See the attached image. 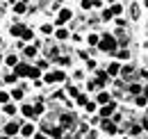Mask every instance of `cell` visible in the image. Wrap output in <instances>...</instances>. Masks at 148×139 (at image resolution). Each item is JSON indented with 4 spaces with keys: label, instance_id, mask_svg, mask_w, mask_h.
Wrapping results in <instances>:
<instances>
[{
    "label": "cell",
    "instance_id": "1",
    "mask_svg": "<svg viewBox=\"0 0 148 139\" xmlns=\"http://www.w3.org/2000/svg\"><path fill=\"white\" fill-rule=\"evenodd\" d=\"M100 48L107 50V52H112L114 48H116V39H114L112 34H105V36H103V41H100Z\"/></svg>",
    "mask_w": 148,
    "mask_h": 139
},
{
    "label": "cell",
    "instance_id": "2",
    "mask_svg": "<svg viewBox=\"0 0 148 139\" xmlns=\"http://www.w3.org/2000/svg\"><path fill=\"white\" fill-rule=\"evenodd\" d=\"M64 80V73L62 71H55V73H48L46 75V82H62Z\"/></svg>",
    "mask_w": 148,
    "mask_h": 139
},
{
    "label": "cell",
    "instance_id": "3",
    "mask_svg": "<svg viewBox=\"0 0 148 139\" xmlns=\"http://www.w3.org/2000/svg\"><path fill=\"white\" fill-rule=\"evenodd\" d=\"M27 71H30L27 64H16L14 66V75H27Z\"/></svg>",
    "mask_w": 148,
    "mask_h": 139
},
{
    "label": "cell",
    "instance_id": "4",
    "mask_svg": "<svg viewBox=\"0 0 148 139\" xmlns=\"http://www.w3.org/2000/svg\"><path fill=\"white\" fill-rule=\"evenodd\" d=\"M71 18V9H62L59 12V18H57V23H66Z\"/></svg>",
    "mask_w": 148,
    "mask_h": 139
},
{
    "label": "cell",
    "instance_id": "5",
    "mask_svg": "<svg viewBox=\"0 0 148 139\" xmlns=\"http://www.w3.org/2000/svg\"><path fill=\"white\" fill-rule=\"evenodd\" d=\"M5 132H7L9 137H14V135L18 132V125H16V123H7V128H5Z\"/></svg>",
    "mask_w": 148,
    "mask_h": 139
},
{
    "label": "cell",
    "instance_id": "6",
    "mask_svg": "<svg viewBox=\"0 0 148 139\" xmlns=\"http://www.w3.org/2000/svg\"><path fill=\"white\" fill-rule=\"evenodd\" d=\"M103 130H105V132H110V135H114V132H116V125L110 123V121H103Z\"/></svg>",
    "mask_w": 148,
    "mask_h": 139
},
{
    "label": "cell",
    "instance_id": "7",
    "mask_svg": "<svg viewBox=\"0 0 148 139\" xmlns=\"http://www.w3.org/2000/svg\"><path fill=\"white\" fill-rule=\"evenodd\" d=\"M107 80H110V75H107L105 71H98V82H96V85H105Z\"/></svg>",
    "mask_w": 148,
    "mask_h": 139
},
{
    "label": "cell",
    "instance_id": "8",
    "mask_svg": "<svg viewBox=\"0 0 148 139\" xmlns=\"http://www.w3.org/2000/svg\"><path fill=\"white\" fill-rule=\"evenodd\" d=\"M23 30H25V28H23L21 23H16V25H12V34H14V36H21V34H23Z\"/></svg>",
    "mask_w": 148,
    "mask_h": 139
},
{
    "label": "cell",
    "instance_id": "9",
    "mask_svg": "<svg viewBox=\"0 0 148 139\" xmlns=\"http://www.w3.org/2000/svg\"><path fill=\"white\" fill-rule=\"evenodd\" d=\"M98 103H110V94H107V91H103V94H98Z\"/></svg>",
    "mask_w": 148,
    "mask_h": 139
},
{
    "label": "cell",
    "instance_id": "10",
    "mask_svg": "<svg viewBox=\"0 0 148 139\" xmlns=\"http://www.w3.org/2000/svg\"><path fill=\"white\" fill-rule=\"evenodd\" d=\"M71 123H73V116H71V114H64V116H62V125H64V128L71 125Z\"/></svg>",
    "mask_w": 148,
    "mask_h": 139
},
{
    "label": "cell",
    "instance_id": "11",
    "mask_svg": "<svg viewBox=\"0 0 148 139\" xmlns=\"http://www.w3.org/2000/svg\"><path fill=\"white\" fill-rule=\"evenodd\" d=\"M23 135H25V137L34 135V125H23Z\"/></svg>",
    "mask_w": 148,
    "mask_h": 139
},
{
    "label": "cell",
    "instance_id": "12",
    "mask_svg": "<svg viewBox=\"0 0 148 139\" xmlns=\"http://www.w3.org/2000/svg\"><path fill=\"white\" fill-rule=\"evenodd\" d=\"M32 114H34V116L43 114V105H41V103H39V105H34V107H32Z\"/></svg>",
    "mask_w": 148,
    "mask_h": 139
},
{
    "label": "cell",
    "instance_id": "13",
    "mask_svg": "<svg viewBox=\"0 0 148 139\" xmlns=\"http://www.w3.org/2000/svg\"><path fill=\"white\" fill-rule=\"evenodd\" d=\"M25 55H27V57H34V55H37V48H34V46H27V48H25Z\"/></svg>",
    "mask_w": 148,
    "mask_h": 139
},
{
    "label": "cell",
    "instance_id": "14",
    "mask_svg": "<svg viewBox=\"0 0 148 139\" xmlns=\"http://www.w3.org/2000/svg\"><path fill=\"white\" fill-rule=\"evenodd\" d=\"M62 132H64L62 128H53V132H50V135H53L55 139H62Z\"/></svg>",
    "mask_w": 148,
    "mask_h": 139
},
{
    "label": "cell",
    "instance_id": "15",
    "mask_svg": "<svg viewBox=\"0 0 148 139\" xmlns=\"http://www.w3.org/2000/svg\"><path fill=\"white\" fill-rule=\"evenodd\" d=\"M23 114H25V116H32V119H34V114H32V107H30V105H23Z\"/></svg>",
    "mask_w": 148,
    "mask_h": 139
},
{
    "label": "cell",
    "instance_id": "16",
    "mask_svg": "<svg viewBox=\"0 0 148 139\" xmlns=\"http://www.w3.org/2000/svg\"><path fill=\"white\" fill-rule=\"evenodd\" d=\"M116 73H119V64H112L107 69V75H116Z\"/></svg>",
    "mask_w": 148,
    "mask_h": 139
},
{
    "label": "cell",
    "instance_id": "17",
    "mask_svg": "<svg viewBox=\"0 0 148 139\" xmlns=\"http://www.w3.org/2000/svg\"><path fill=\"white\" fill-rule=\"evenodd\" d=\"M112 109H114V105H107V107H103V109H100V114H103V116H107V114H112Z\"/></svg>",
    "mask_w": 148,
    "mask_h": 139
},
{
    "label": "cell",
    "instance_id": "18",
    "mask_svg": "<svg viewBox=\"0 0 148 139\" xmlns=\"http://www.w3.org/2000/svg\"><path fill=\"white\" fill-rule=\"evenodd\" d=\"M16 62H18L16 55H9V57H7V64H9V66H16Z\"/></svg>",
    "mask_w": 148,
    "mask_h": 139
},
{
    "label": "cell",
    "instance_id": "19",
    "mask_svg": "<svg viewBox=\"0 0 148 139\" xmlns=\"http://www.w3.org/2000/svg\"><path fill=\"white\" fill-rule=\"evenodd\" d=\"M130 14H132V18H139V7H137V5H132V9H130Z\"/></svg>",
    "mask_w": 148,
    "mask_h": 139
},
{
    "label": "cell",
    "instance_id": "20",
    "mask_svg": "<svg viewBox=\"0 0 148 139\" xmlns=\"http://www.w3.org/2000/svg\"><path fill=\"white\" fill-rule=\"evenodd\" d=\"M5 112H7V114H16V107H14V105H5Z\"/></svg>",
    "mask_w": 148,
    "mask_h": 139
},
{
    "label": "cell",
    "instance_id": "21",
    "mask_svg": "<svg viewBox=\"0 0 148 139\" xmlns=\"http://www.w3.org/2000/svg\"><path fill=\"white\" fill-rule=\"evenodd\" d=\"M21 36H23L25 41H27V39H32V30H23V34H21Z\"/></svg>",
    "mask_w": 148,
    "mask_h": 139
},
{
    "label": "cell",
    "instance_id": "22",
    "mask_svg": "<svg viewBox=\"0 0 148 139\" xmlns=\"http://www.w3.org/2000/svg\"><path fill=\"white\" fill-rule=\"evenodd\" d=\"M27 75H30V78H39V69H30Z\"/></svg>",
    "mask_w": 148,
    "mask_h": 139
},
{
    "label": "cell",
    "instance_id": "23",
    "mask_svg": "<svg viewBox=\"0 0 148 139\" xmlns=\"http://www.w3.org/2000/svg\"><path fill=\"white\" fill-rule=\"evenodd\" d=\"M12 96L18 100V98H23V91H21V89H14V94H12Z\"/></svg>",
    "mask_w": 148,
    "mask_h": 139
},
{
    "label": "cell",
    "instance_id": "24",
    "mask_svg": "<svg viewBox=\"0 0 148 139\" xmlns=\"http://www.w3.org/2000/svg\"><path fill=\"white\" fill-rule=\"evenodd\" d=\"M66 36H69L66 30H59V32H57V39H66Z\"/></svg>",
    "mask_w": 148,
    "mask_h": 139
},
{
    "label": "cell",
    "instance_id": "25",
    "mask_svg": "<svg viewBox=\"0 0 148 139\" xmlns=\"http://www.w3.org/2000/svg\"><path fill=\"white\" fill-rule=\"evenodd\" d=\"M112 16H114V14H112L110 9H105V12H103V18H105V21H110V18H112Z\"/></svg>",
    "mask_w": 148,
    "mask_h": 139
},
{
    "label": "cell",
    "instance_id": "26",
    "mask_svg": "<svg viewBox=\"0 0 148 139\" xmlns=\"http://www.w3.org/2000/svg\"><path fill=\"white\" fill-rule=\"evenodd\" d=\"M89 43H91V46H96V43H98V36H96V34H89Z\"/></svg>",
    "mask_w": 148,
    "mask_h": 139
},
{
    "label": "cell",
    "instance_id": "27",
    "mask_svg": "<svg viewBox=\"0 0 148 139\" xmlns=\"http://www.w3.org/2000/svg\"><path fill=\"white\" fill-rule=\"evenodd\" d=\"M57 59H59V64H62V66H66V64H69V62H71V59H69V57H57Z\"/></svg>",
    "mask_w": 148,
    "mask_h": 139
},
{
    "label": "cell",
    "instance_id": "28",
    "mask_svg": "<svg viewBox=\"0 0 148 139\" xmlns=\"http://www.w3.org/2000/svg\"><path fill=\"white\" fill-rule=\"evenodd\" d=\"M110 12H112V14H121V5H114Z\"/></svg>",
    "mask_w": 148,
    "mask_h": 139
},
{
    "label": "cell",
    "instance_id": "29",
    "mask_svg": "<svg viewBox=\"0 0 148 139\" xmlns=\"http://www.w3.org/2000/svg\"><path fill=\"white\" fill-rule=\"evenodd\" d=\"M137 105H139V107H144V105H146V98H144V96H139V98H137Z\"/></svg>",
    "mask_w": 148,
    "mask_h": 139
},
{
    "label": "cell",
    "instance_id": "30",
    "mask_svg": "<svg viewBox=\"0 0 148 139\" xmlns=\"http://www.w3.org/2000/svg\"><path fill=\"white\" fill-rule=\"evenodd\" d=\"M130 91H132V94H139V91H141V87H139V85H132V87H130Z\"/></svg>",
    "mask_w": 148,
    "mask_h": 139
},
{
    "label": "cell",
    "instance_id": "31",
    "mask_svg": "<svg viewBox=\"0 0 148 139\" xmlns=\"http://www.w3.org/2000/svg\"><path fill=\"white\" fill-rule=\"evenodd\" d=\"M41 30H43V32H46V34H50V32H53V25H43V28H41Z\"/></svg>",
    "mask_w": 148,
    "mask_h": 139
},
{
    "label": "cell",
    "instance_id": "32",
    "mask_svg": "<svg viewBox=\"0 0 148 139\" xmlns=\"http://www.w3.org/2000/svg\"><path fill=\"white\" fill-rule=\"evenodd\" d=\"M82 7H84V9H89V7H93V2H91V0H84V2H82Z\"/></svg>",
    "mask_w": 148,
    "mask_h": 139
},
{
    "label": "cell",
    "instance_id": "33",
    "mask_svg": "<svg viewBox=\"0 0 148 139\" xmlns=\"http://www.w3.org/2000/svg\"><path fill=\"white\" fill-rule=\"evenodd\" d=\"M119 59H128V50H121V52H119Z\"/></svg>",
    "mask_w": 148,
    "mask_h": 139
},
{
    "label": "cell",
    "instance_id": "34",
    "mask_svg": "<svg viewBox=\"0 0 148 139\" xmlns=\"http://www.w3.org/2000/svg\"><path fill=\"white\" fill-rule=\"evenodd\" d=\"M14 9H16V12H18V14H23V12H25V5H16V7H14Z\"/></svg>",
    "mask_w": 148,
    "mask_h": 139
},
{
    "label": "cell",
    "instance_id": "35",
    "mask_svg": "<svg viewBox=\"0 0 148 139\" xmlns=\"http://www.w3.org/2000/svg\"><path fill=\"white\" fill-rule=\"evenodd\" d=\"M87 66H89V69H96V62H93V59H89V57H87Z\"/></svg>",
    "mask_w": 148,
    "mask_h": 139
},
{
    "label": "cell",
    "instance_id": "36",
    "mask_svg": "<svg viewBox=\"0 0 148 139\" xmlns=\"http://www.w3.org/2000/svg\"><path fill=\"white\" fill-rule=\"evenodd\" d=\"M7 98H9V94H0V103H7Z\"/></svg>",
    "mask_w": 148,
    "mask_h": 139
},
{
    "label": "cell",
    "instance_id": "37",
    "mask_svg": "<svg viewBox=\"0 0 148 139\" xmlns=\"http://www.w3.org/2000/svg\"><path fill=\"white\" fill-rule=\"evenodd\" d=\"M34 139H46V137H43V135H37V137H34Z\"/></svg>",
    "mask_w": 148,
    "mask_h": 139
},
{
    "label": "cell",
    "instance_id": "38",
    "mask_svg": "<svg viewBox=\"0 0 148 139\" xmlns=\"http://www.w3.org/2000/svg\"><path fill=\"white\" fill-rule=\"evenodd\" d=\"M144 128H146V130H148V121H144Z\"/></svg>",
    "mask_w": 148,
    "mask_h": 139
},
{
    "label": "cell",
    "instance_id": "39",
    "mask_svg": "<svg viewBox=\"0 0 148 139\" xmlns=\"http://www.w3.org/2000/svg\"><path fill=\"white\" fill-rule=\"evenodd\" d=\"M0 139H9V137H0Z\"/></svg>",
    "mask_w": 148,
    "mask_h": 139
},
{
    "label": "cell",
    "instance_id": "40",
    "mask_svg": "<svg viewBox=\"0 0 148 139\" xmlns=\"http://www.w3.org/2000/svg\"><path fill=\"white\" fill-rule=\"evenodd\" d=\"M146 96H148V89H146Z\"/></svg>",
    "mask_w": 148,
    "mask_h": 139
},
{
    "label": "cell",
    "instance_id": "41",
    "mask_svg": "<svg viewBox=\"0 0 148 139\" xmlns=\"http://www.w3.org/2000/svg\"><path fill=\"white\" fill-rule=\"evenodd\" d=\"M146 7H148V0H146Z\"/></svg>",
    "mask_w": 148,
    "mask_h": 139
},
{
    "label": "cell",
    "instance_id": "42",
    "mask_svg": "<svg viewBox=\"0 0 148 139\" xmlns=\"http://www.w3.org/2000/svg\"><path fill=\"white\" fill-rule=\"evenodd\" d=\"M66 139H71V137H66Z\"/></svg>",
    "mask_w": 148,
    "mask_h": 139
},
{
    "label": "cell",
    "instance_id": "43",
    "mask_svg": "<svg viewBox=\"0 0 148 139\" xmlns=\"http://www.w3.org/2000/svg\"><path fill=\"white\" fill-rule=\"evenodd\" d=\"M110 2H112V0H110Z\"/></svg>",
    "mask_w": 148,
    "mask_h": 139
}]
</instances>
